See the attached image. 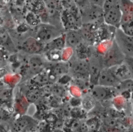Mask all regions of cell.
<instances>
[{"label":"cell","instance_id":"6da1fadb","mask_svg":"<svg viewBox=\"0 0 133 132\" xmlns=\"http://www.w3.org/2000/svg\"><path fill=\"white\" fill-rule=\"evenodd\" d=\"M68 75L73 79L89 81V63L88 59L80 58L75 54L68 61Z\"/></svg>","mask_w":133,"mask_h":132},{"label":"cell","instance_id":"7a4b0ae2","mask_svg":"<svg viewBox=\"0 0 133 132\" xmlns=\"http://www.w3.org/2000/svg\"><path fill=\"white\" fill-rule=\"evenodd\" d=\"M125 56L113 39L111 44L101 56L103 68H110L123 63Z\"/></svg>","mask_w":133,"mask_h":132},{"label":"cell","instance_id":"3957f363","mask_svg":"<svg viewBox=\"0 0 133 132\" xmlns=\"http://www.w3.org/2000/svg\"><path fill=\"white\" fill-rule=\"evenodd\" d=\"M79 11L82 24H95L100 25L104 23L102 7L90 4Z\"/></svg>","mask_w":133,"mask_h":132},{"label":"cell","instance_id":"277c9868","mask_svg":"<svg viewBox=\"0 0 133 132\" xmlns=\"http://www.w3.org/2000/svg\"><path fill=\"white\" fill-rule=\"evenodd\" d=\"M113 39L125 57H133V36L126 34L121 28H117Z\"/></svg>","mask_w":133,"mask_h":132},{"label":"cell","instance_id":"5b68a950","mask_svg":"<svg viewBox=\"0 0 133 132\" xmlns=\"http://www.w3.org/2000/svg\"><path fill=\"white\" fill-rule=\"evenodd\" d=\"M64 33L56 26L51 24H42L36 30V40L47 43Z\"/></svg>","mask_w":133,"mask_h":132},{"label":"cell","instance_id":"8992f818","mask_svg":"<svg viewBox=\"0 0 133 132\" xmlns=\"http://www.w3.org/2000/svg\"><path fill=\"white\" fill-rule=\"evenodd\" d=\"M103 10L104 23L116 28H119L122 19V11L120 4L103 9Z\"/></svg>","mask_w":133,"mask_h":132},{"label":"cell","instance_id":"52a82bcc","mask_svg":"<svg viewBox=\"0 0 133 132\" xmlns=\"http://www.w3.org/2000/svg\"><path fill=\"white\" fill-rule=\"evenodd\" d=\"M120 82L121 80L111 67L102 68L100 72L97 84L109 87H116Z\"/></svg>","mask_w":133,"mask_h":132},{"label":"cell","instance_id":"ba28073f","mask_svg":"<svg viewBox=\"0 0 133 132\" xmlns=\"http://www.w3.org/2000/svg\"><path fill=\"white\" fill-rule=\"evenodd\" d=\"M117 92H118L115 87H109L96 84L92 85L89 93L96 101H104L110 99Z\"/></svg>","mask_w":133,"mask_h":132},{"label":"cell","instance_id":"9c48e42d","mask_svg":"<svg viewBox=\"0 0 133 132\" xmlns=\"http://www.w3.org/2000/svg\"><path fill=\"white\" fill-rule=\"evenodd\" d=\"M69 65L68 61H62L53 63L49 67L47 73L49 76L50 81L56 80L62 76L68 75Z\"/></svg>","mask_w":133,"mask_h":132},{"label":"cell","instance_id":"30bf717a","mask_svg":"<svg viewBox=\"0 0 133 132\" xmlns=\"http://www.w3.org/2000/svg\"><path fill=\"white\" fill-rule=\"evenodd\" d=\"M66 48L75 49L84 42H86L79 31L77 30H68L64 33Z\"/></svg>","mask_w":133,"mask_h":132},{"label":"cell","instance_id":"8fae6325","mask_svg":"<svg viewBox=\"0 0 133 132\" xmlns=\"http://www.w3.org/2000/svg\"><path fill=\"white\" fill-rule=\"evenodd\" d=\"M30 71L34 75H37L42 72L46 66V62L44 59L38 55H33L29 62Z\"/></svg>","mask_w":133,"mask_h":132},{"label":"cell","instance_id":"7c38bea8","mask_svg":"<svg viewBox=\"0 0 133 132\" xmlns=\"http://www.w3.org/2000/svg\"><path fill=\"white\" fill-rule=\"evenodd\" d=\"M65 47V39L64 33L60 36L47 43L45 46V49H46L47 51L51 50H63Z\"/></svg>","mask_w":133,"mask_h":132},{"label":"cell","instance_id":"4fadbf2b","mask_svg":"<svg viewBox=\"0 0 133 132\" xmlns=\"http://www.w3.org/2000/svg\"><path fill=\"white\" fill-rule=\"evenodd\" d=\"M42 42L37 40H35V41L29 40V41H26V42H24L23 47L24 50L26 52L36 54L43 49H45V47L42 46Z\"/></svg>","mask_w":133,"mask_h":132},{"label":"cell","instance_id":"5bb4252c","mask_svg":"<svg viewBox=\"0 0 133 132\" xmlns=\"http://www.w3.org/2000/svg\"><path fill=\"white\" fill-rule=\"evenodd\" d=\"M111 68L121 81L125 79L132 78L128 68L124 63Z\"/></svg>","mask_w":133,"mask_h":132},{"label":"cell","instance_id":"9a60e30c","mask_svg":"<svg viewBox=\"0 0 133 132\" xmlns=\"http://www.w3.org/2000/svg\"><path fill=\"white\" fill-rule=\"evenodd\" d=\"M96 100L90 93L85 94L81 100L82 107L87 111L93 109L96 106Z\"/></svg>","mask_w":133,"mask_h":132},{"label":"cell","instance_id":"2e32d148","mask_svg":"<svg viewBox=\"0 0 133 132\" xmlns=\"http://www.w3.org/2000/svg\"><path fill=\"white\" fill-rule=\"evenodd\" d=\"M115 88L118 93L133 90V79L130 78L121 81Z\"/></svg>","mask_w":133,"mask_h":132},{"label":"cell","instance_id":"e0dca14e","mask_svg":"<svg viewBox=\"0 0 133 132\" xmlns=\"http://www.w3.org/2000/svg\"><path fill=\"white\" fill-rule=\"evenodd\" d=\"M31 121L29 120L28 117L23 116L18 120L15 124L16 130L18 132H22L27 129L28 127L31 126Z\"/></svg>","mask_w":133,"mask_h":132},{"label":"cell","instance_id":"ac0fdd59","mask_svg":"<svg viewBox=\"0 0 133 132\" xmlns=\"http://www.w3.org/2000/svg\"><path fill=\"white\" fill-rule=\"evenodd\" d=\"M62 50H51L47 51V58L52 63L61 61Z\"/></svg>","mask_w":133,"mask_h":132},{"label":"cell","instance_id":"d6986e66","mask_svg":"<svg viewBox=\"0 0 133 132\" xmlns=\"http://www.w3.org/2000/svg\"><path fill=\"white\" fill-rule=\"evenodd\" d=\"M103 125L110 127H117L118 126V121L114 118L110 116L105 117L102 120Z\"/></svg>","mask_w":133,"mask_h":132},{"label":"cell","instance_id":"ffe728a7","mask_svg":"<svg viewBox=\"0 0 133 132\" xmlns=\"http://www.w3.org/2000/svg\"><path fill=\"white\" fill-rule=\"evenodd\" d=\"M123 63L128 68L133 79V57H125Z\"/></svg>","mask_w":133,"mask_h":132},{"label":"cell","instance_id":"44dd1931","mask_svg":"<svg viewBox=\"0 0 133 132\" xmlns=\"http://www.w3.org/2000/svg\"><path fill=\"white\" fill-rule=\"evenodd\" d=\"M73 1L79 10L86 8L90 4L89 0H73Z\"/></svg>","mask_w":133,"mask_h":132},{"label":"cell","instance_id":"7402d4cb","mask_svg":"<svg viewBox=\"0 0 133 132\" xmlns=\"http://www.w3.org/2000/svg\"><path fill=\"white\" fill-rule=\"evenodd\" d=\"M89 130L88 127L86 123L82 122L77 123V125L74 127V132H88Z\"/></svg>","mask_w":133,"mask_h":132},{"label":"cell","instance_id":"603a6c76","mask_svg":"<svg viewBox=\"0 0 133 132\" xmlns=\"http://www.w3.org/2000/svg\"><path fill=\"white\" fill-rule=\"evenodd\" d=\"M9 41V37L7 33L4 30H0V45L2 46L7 43V41Z\"/></svg>","mask_w":133,"mask_h":132},{"label":"cell","instance_id":"cb8c5ba5","mask_svg":"<svg viewBox=\"0 0 133 132\" xmlns=\"http://www.w3.org/2000/svg\"><path fill=\"white\" fill-rule=\"evenodd\" d=\"M11 91L10 89H3L0 90V98L2 99H6L11 97Z\"/></svg>","mask_w":133,"mask_h":132},{"label":"cell","instance_id":"d4e9b609","mask_svg":"<svg viewBox=\"0 0 133 132\" xmlns=\"http://www.w3.org/2000/svg\"><path fill=\"white\" fill-rule=\"evenodd\" d=\"M89 1L91 4L102 7L105 0H89Z\"/></svg>","mask_w":133,"mask_h":132},{"label":"cell","instance_id":"484cf974","mask_svg":"<svg viewBox=\"0 0 133 132\" xmlns=\"http://www.w3.org/2000/svg\"><path fill=\"white\" fill-rule=\"evenodd\" d=\"M119 132H133V127L121 129H120Z\"/></svg>","mask_w":133,"mask_h":132},{"label":"cell","instance_id":"4316f807","mask_svg":"<svg viewBox=\"0 0 133 132\" xmlns=\"http://www.w3.org/2000/svg\"><path fill=\"white\" fill-rule=\"evenodd\" d=\"M132 113H133V110H132Z\"/></svg>","mask_w":133,"mask_h":132}]
</instances>
